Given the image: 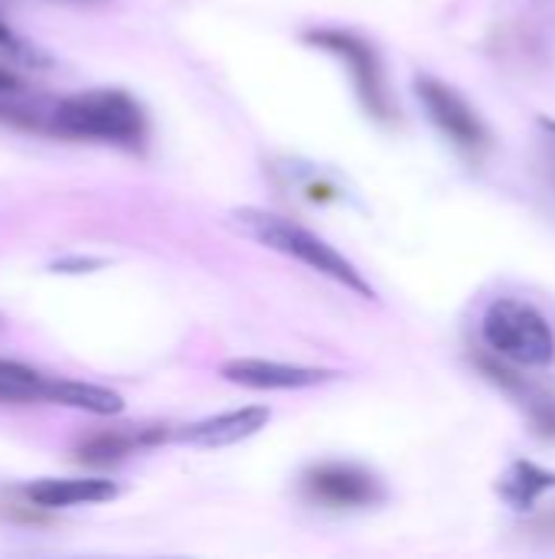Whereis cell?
Segmentation results:
<instances>
[{"label": "cell", "mask_w": 555, "mask_h": 559, "mask_svg": "<svg viewBox=\"0 0 555 559\" xmlns=\"http://www.w3.org/2000/svg\"><path fill=\"white\" fill-rule=\"evenodd\" d=\"M301 491L307 501L330 508V511H353L373 508L383 501V485L373 472L350 465V462H324L314 465L301 478Z\"/></svg>", "instance_id": "cell-6"}, {"label": "cell", "mask_w": 555, "mask_h": 559, "mask_svg": "<svg viewBox=\"0 0 555 559\" xmlns=\"http://www.w3.org/2000/svg\"><path fill=\"white\" fill-rule=\"evenodd\" d=\"M232 223L249 236L255 239L258 246L272 249V252H281L288 259H298L301 265H307L311 272L363 295V298H376L373 285L363 278V272L343 255L337 252L327 239H321L317 233L298 226L294 219H285L278 213H268V210H255V206H242L232 213Z\"/></svg>", "instance_id": "cell-1"}, {"label": "cell", "mask_w": 555, "mask_h": 559, "mask_svg": "<svg viewBox=\"0 0 555 559\" xmlns=\"http://www.w3.org/2000/svg\"><path fill=\"white\" fill-rule=\"evenodd\" d=\"M540 124H543V128H546V131H550V134H553V138H555V121H550V118H543Z\"/></svg>", "instance_id": "cell-16"}, {"label": "cell", "mask_w": 555, "mask_h": 559, "mask_svg": "<svg viewBox=\"0 0 555 559\" xmlns=\"http://www.w3.org/2000/svg\"><path fill=\"white\" fill-rule=\"evenodd\" d=\"M46 386L49 377L20 364L0 357V406H33L46 403Z\"/></svg>", "instance_id": "cell-12"}, {"label": "cell", "mask_w": 555, "mask_h": 559, "mask_svg": "<svg viewBox=\"0 0 555 559\" xmlns=\"http://www.w3.org/2000/svg\"><path fill=\"white\" fill-rule=\"evenodd\" d=\"M134 436H121V432H101V436H92L79 445V462L85 465H114L121 462L124 455H131L134 449Z\"/></svg>", "instance_id": "cell-13"}, {"label": "cell", "mask_w": 555, "mask_h": 559, "mask_svg": "<svg viewBox=\"0 0 555 559\" xmlns=\"http://www.w3.org/2000/svg\"><path fill=\"white\" fill-rule=\"evenodd\" d=\"M219 373L229 383H239V386H249V390H307V386H317V383L337 377L334 370L301 367V364H278V360H258V357L229 360V364L219 367Z\"/></svg>", "instance_id": "cell-7"}, {"label": "cell", "mask_w": 555, "mask_h": 559, "mask_svg": "<svg viewBox=\"0 0 555 559\" xmlns=\"http://www.w3.org/2000/svg\"><path fill=\"white\" fill-rule=\"evenodd\" d=\"M52 128L69 138L141 147L147 138L144 108L121 88H92L69 95L52 111Z\"/></svg>", "instance_id": "cell-2"}, {"label": "cell", "mask_w": 555, "mask_h": 559, "mask_svg": "<svg viewBox=\"0 0 555 559\" xmlns=\"http://www.w3.org/2000/svg\"><path fill=\"white\" fill-rule=\"evenodd\" d=\"M46 403L79 409V413H92V416H118V413H124L121 393H114L108 386L82 383V380H59V377H49Z\"/></svg>", "instance_id": "cell-10"}, {"label": "cell", "mask_w": 555, "mask_h": 559, "mask_svg": "<svg viewBox=\"0 0 555 559\" xmlns=\"http://www.w3.org/2000/svg\"><path fill=\"white\" fill-rule=\"evenodd\" d=\"M0 49H10V52H20L23 46H20V36L3 23V16H0Z\"/></svg>", "instance_id": "cell-15"}, {"label": "cell", "mask_w": 555, "mask_h": 559, "mask_svg": "<svg viewBox=\"0 0 555 559\" xmlns=\"http://www.w3.org/2000/svg\"><path fill=\"white\" fill-rule=\"evenodd\" d=\"M497 491H500V498L510 501L517 511H527V508H533L543 495L555 491V472H546V468H540V465H533V462H517V465L507 468V475L500 478Z\"/></svg>", "instance_id": "cell-11"}, {"label": "cell", "mask_w": 555, "mask_h": 559, "mask_svg": "<svg viewBox=\"0 0 555 559\" xmlns=\"http://www.w3.org/2000/svg\"><path fill=\"white\" fill-rule=\"evenodd\" d=\"M23 88V82L10 72V69H3L0 66V98H10V95H16Z\"/></svg>", "instance_id": "cell-14"}, {"label": "cell", "mask_w": 555, "mask_h": 559, "mask_svg": "<svg viewBox=\"0 0 555 559\" xmlns=\"http://www.w3.org/2000/svg\"><path fill=\"white\" fill-rule=\"evenodd\" d=\"M487 350L510 367L543 370L555 360V331L540 308L520 298H497L481 318Z\"/></svg>", "instance_id": "cell-3"}, {"label": "cell", "mask_w": 555, "mask_h": 559, "mask_svg": "<svg viewBox=\"0 0 555 559\" xmlns=\"http://www.w3.org/2000/svg\"><path fill=\"white\" fill-rule=\"evenodd\" d=\"M415 95H419L422 108L429 111V118L435 121V128L445 138H451L455 147H461L468 154H481L491 147V134H487L481 115L451 85H445L432 75H419Z\"/></svg>", "instance_id": "cell-5"}, {"label": "cell", "mask_w": 555, "mask_h": 559, "mask_svg": "<svg viewBox=\"0 0 555 559\" xmlns=\"http://www.w3.org/2000/svg\"><path fill=\"white\" fill-rule=\"evenodd\" d=\"M272 413L265 406H242V409H229L209 419H200L193 426H186L180 432V442L196 445V449H222V445H236L252 439L255 432H262L268 426Z\"/></svg>", "instance_id": "cell-8"}, {"label": "cell", "mask_w": 555, "mask_h": 559, "mask_svg": "<svg viewBox=\"0 0 555 559\" xmlns=\"http://www.w3.org/2000/svg\"><path fill=\"white\" fill-rule=\"evenodd\" d=\"M307 43L334 52L353 75V85L366 105L370 115L389 121L393 118V98H389V88H386V72H383V62L376 56V49L357 36V33H347V29H314L307 33Z\"/></svg>", "instance_id": "cell-4"}, {"label": "cell", "mask_w": 555, "mask_h": 559, "mask_svg": "<svg viewBox=\"0 0 555 559\" xmlns=\"http://www.w3.org/2000/svg\"><path fill=\"white\" fill-rule=\"evenodd\" d=\"M26 501L33 508H82V504H105L118 498V485L108 478H39L26 485Z\"/></svg>", "instance_id": "cell-9"}]
</instances>
